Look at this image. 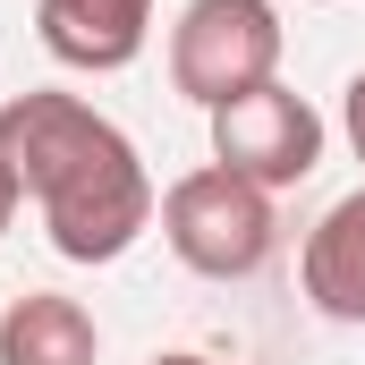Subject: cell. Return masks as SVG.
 Masks as SVG:
<instances>
[{
	"instance_id": "5b68a950",
	"label": "cell",
	"mask_w": 365,
	"mask_h": 365,
	"mask_svg": "<svg viewBox=\"0 0 365 365\" xmlns=\"http://www.w3.org/2000/svg\"><path fill=\"white\" fill-rule=\"evenodd\" d=\"M34 34L60 68L110 77L153 43V0H34Z\"/></svg>"
},
{
	"instance_id": "6da1fadb",
	"label": "cell",
	"mask_w": 365,
	"mask_h": 365,
	"mask_svg": "<svg viewBox=\"0 0 365 365\" xmlns=\"http://www.w3.org/2000/svg\"><path fill=\"white\" fill-rule=\"evenodd\" d=\"M0 162H9L17 195L43 204V230L68 264H119L162 212L145 153L93 102H77L60 86L0 102Z\"/></svg>"
},
{
	"instance_id": "9c48e42d",
	"label": "cell",
	"mask_w": 365,
	"mask_h": 365,
	"mask_svg": "<svg viewBox=\"0 0 365 365\" xmlns=\"http://www.w3.org/2000/svg\"><path fill=\"white\" fill-rule=\"evenodd\" d=\"M17 204H26V195H17V179H9V162H0V238H9V221H17Z\"/></svg>"
},
{
	"instance_id": "7a4b0ae2",
	"label": "cell",
	"mask_w": 365,
	"mask_h": 365,
	"mask_svg": "<svg viewBox=\"0 0 365 365\" xmlns=\"http://www.w3.org/2000/svg\"><path fill=\"white\" fill-rule=\"evenodd\" d=\"M162 238H170V255L187 272H204V280H255L272 264V247H280L272 187L204 162V170L162 187Z\"/></svg>"
},
{
	"instance_id": "ba28073f",
	"label": "cell",
	"mask_w": 365,
	"mask_h": 365,
	"mask_svg": "<svg viewBox=\"0 0 365 365\" xmlns=\"http://www.w3.org/2000/svg\"><path fill=\"white\" fill-rule=\"evenodd\" d=\"M340 128H349V153L365 162V68L349 77V93H340Z\"/></svg>"
},
{
	"instance_id": "52a82bcc",
	"label": "cell",
	"mask_w": 365,
	"mask_h": 365,
	"mask_svg": "<svg viewBox=\"0 0 365 365\" xmlns=\"http://www.w3.org/2000/svg\"><path fill=\"white\" fill-rule=\"evenodd\" d=\"M93 357H102V331L77 297L26 289L0 306V365H93Z\"/></svg>"
},
{
	"instance_id": "277c9868",
	"label": "cell",
	"mask_w": 365,
	"mask_h": 365,
	"mask_svg": "<svg viewBox=\"0 0 365 365\" xmlns=\"http://www.w3.org/2000/svg\"><path fill=\"white\" fill-rule=\"evenodd\" d=\"M212 162L280 195V187L314 179V162H323V110L272 77V86H255V93H238V102L212 110Z\"/></svg>"
},
{
	"instance_id": "30bf717a",
	"label": "cell",
	"mask_w": 365,
	"mask_h": 365,
	"mask_svg": "<svg viewBox=\"0 0 365 365\" xmlns=\"http://www.w3.org/2000/svg\"><path fill=\"white\" fill-rule=\"evenodd\" d=\"M153 365H212V357H195V349H170V357H153Z\"/></svg>"
},
{
	"instance_id": "3957f363",
	"label": "cell",
	"mask_w": 365,
	"mask_h": 365,
	"mask_svg": "<svg viewBox=\"0 0 365 365\" xmlns=\"http://www.w3.org/2000/svg\"><path fill=\"white\" fill-rule=\"evenodd\" d=\"M280 43L289 34L272 0H187L170 26V86L195 110H221L280 77Z\"/></svg>"
},
{
	"instance_id": "8fae6325",
	"label": "cell",
	"mask_w": 365,
	"mask_h": 365,
	"mask_svg": "<svg viewBox=\"0 0 365 365\" xmlns=\"http://www.w3.org/2000/svg\"><path fill=\"white\" fill-rule=\"evenodd\" d=\"M314 9H323V0H314Z\"/></svg>"
},
{
	"instance_id": "8992f818",
	"label": "cell",
	"mask_w": 365,
	"mask_h": 365,
	"mask_svg": "<svg viewBox=\"0 0 365 365\" xmlns=\"http://www.w3.org/2000/svg\"><path fill=\"white\" fill-rule=\"evenodd\" d=\"M297 280H306V306L331 314V323H365V187L340 195L306 247H297Z\"/></svg>"
}]
</instances>
